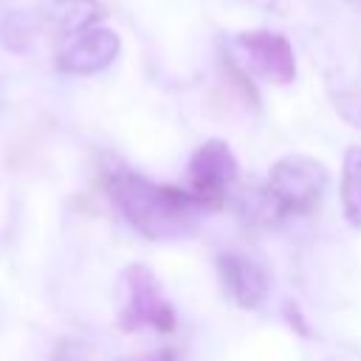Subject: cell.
Returning <instances> with one entry per match:
<instances>
[{"label":"cell","instance_id":"7a4b0ae2","mask_svg":"<svg viewBox=\"0 0 361 361\" xmlns=\"http://www.w3.org/2000/svg\"><path fill=\"white\" fill-rule=\"evenodd\" d=\"M330 175L322 161L307 155H285L279 158L262 186L259 195V217L265 223H279L296 214H310L324 192Z\"/></svg>","mask_w":361,"mask_h":361},{"label":"cell","instance_id":"3957f363","mask_svg":"<svg viewBox=\"0 0 361 361\" xmlns=\"http://www.w3.org/2000/svg\"><path fill=\"white\" fill-rule=\"evenodd\" d=\"M121 310H118V327L127 333L152 327L158 333L175 330V310L172 302L164 296L155 274L147 265H127L121 271Z\"/></svg>","mask_w":361,"mask_h":361},{"label":"cell","instance_id":"52a82bcc","mask_svg":"<svg viewBox=\"0 0 361 361\" xmlns=\"http://www.w3.org/2000/svg\"><path fill=\"white\" fill-rule=\"evenodd\" d=\"M217 271H220V282L223 290L243 307V310H254L268 299L271 290V279L265 274V268L259 262H254L245 254H234L226 251L217 257Z\"/></svg>","mask_w":361,"mask_h":361},{"label":"cell","instance_id":"ba28073f","mask_svg":"<svg viewBox=\"0 0 361 361\" xmlns=\"http://www.w3.org/2000/svg\"><path fill=\"white\" fill-rule=\"evenodd\" d=\"M104 8L99 0H37L34 17L42 28L56 37H76L102 20Z\"/></svg>","mask_w":361,"mask_h":361},{"label":"cell","instance_id":"8992f818","mask_svg":"<svg viewBox=\"0 0 361 361\" xmlns=\"http://www.w3.org/2000/svg\"><path fill=\"white\" fill-rule=\"evenodd\" d=\"M121 39L116 31L93 25L76 37H71L59 54H56V68L62 73H73V76H90L104 71L116 56H118Z\"/></svg>","mask_w":361,"mask_h":361},{"label":"cell","instance_id":"277c9868","mask_svg":"<svg viewBox=\"0 0 361 361\" xmlns=\"http://www.w3.org/2000/svg\"><path fill=\"white\" fill-rule=\"evenodd\" d=\"M237 175H240V166H237V158L228 149V144L209 138L192 152L183 189L206 212H217L226 206V197L237 183Z\"/></svg>","mask_w":361,"mask_h":361},{"label":"cell","instance_id":"9c48e42d","mask_svg":"<svg viewBox=\"0 0 361 361\" xmlns=\"http://www.w3.org/2000/svg\"><path fill=\"white\" fill-rule=\"evenodd\" d=\"M341 212L353 228H361V144L350 147L341 172Z\"/></svg>","mask_w":361,"mask_h":361},{"label":"cell","instance_id":"5b68a950","mask_svg":"<svg viewBox=\"0 0 361 361\" xmlns=\"http://www.w3.org/2000/svg\"><path fill=\"white\" fill-rule=\"evenodd\" d=\"M234 45L245 54V65L257 76H262V79H268L274 85H290L296 79L293 48L282 34L265 31V28L240 31L234 37Z\"/></svg>","mask_w":361,"mask_h":361},{"label":"cell","instance_id":"6da1fadb","mask_svg":"<svg viewBox=\"0 0 361 361\" xmlns=\"http://www.w3.org/2000/svg\"><path fill=\"white\" fill-rule=\"evenodd\" d=\"M113 206L147 240H175L189 234L206 212L183 186L155 183L127 166L110 169L104 178Z\"/></svg>","mask_w":361,"mask_h":361},{"label":"cell","instance_id":"30bf717a","mask_svg":"<svg viewBox=\"0 0 361 361\" xmlns=\"http://www.w3.org/2000/svg\"><path fill=\"white\" fill-rule=\"evenodd\" d=\"M124 361H175V353L172 350H155V353H147L138 358H124Z\"/></svg>","mask_w":361,"mask_h":361}]
</instances>
